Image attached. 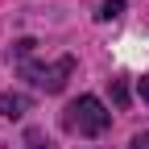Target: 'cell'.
<instances>
[{
	"label": "cell",
	"instance_id": "1",
	"mask_svg": "<svg viewBox=\"0 0 149 149\" xmlns=\"http://www.w3.org/2000/svg\"><path fill=\"white\" fill-rule=\"evenodd\" d=\"M62 124L70 128V133H79V137H100V133H108L112 112H108V108H104L95 95H79V100L66 108Z\"/></svg>",
	"mask_w": 149,
	"mask_h": 149
},
{
	"label": "cell",
	"instance_id": "2",
	"mask_svg": "<svg viewBox=\"0 0 149 149\" xmlns=\"http://www.w3.org/2000/svg\"><path fill=\"white\" fill-rule=\"evenodd\" d=\"M70 70H74V58H70V54H66V58H58V62H21V74H25L33 87L50 91V95L66 87Z\"/></svg>",
	"mask_w": 149,
	"mask_h": 149
},
{
	"label": "cell",
	"instance_id": "3",
	"mask_svg": "<svg viewBox=\"0 0 149 149\" xmlns=\"http://www.w3.org/2000/svg\"><path fill=\"white\" fill-rule=\"evenodd\" d=\"M25 108H29V100H25V95H4V100H0V116L17 120V116H25Z\"/></svg>",
	"mask_w": 149,
	"mask_h": 149
},
{
	"label": "cell",
	"instance_id": "4",
	"mask_svg": "<svg viewBox=\"0 0 149 149\" xmlns=\"http://www.w3.org/2000/svg\"><path fill=\"white\" fill-rule=\"evenodd\" d=\"M120 13H124V0H104L100 4V21H116Z\"/></svg>",
	"mask_w": 149,
	"mask_h": 149
},
{
	"label": "cell",
	"instance_id": "5",
	"mask_svg": "<svg viewBox=\"0 0 149 149\" xmlns=\"http://www.w3.org/2000/svg\"><path fill=\"white\" fill-rule=\"evenodd\" d=\"M112 104H116V108H128V83L124 79H112Z\"/></svg>",
	"mask_w": 149,
	"mask_h": 149
},
{
	"label": "cell",
	"instance_id": "6",
	"mask_svg": "<svg viewBox=\"0 0 149 149\" xmlns=\"http://www.w3.org/2000/svg\"><path fill=\"white\" fill-rule=\"evenodd\" d=\"M33 46H37V42H29V37H21V42L13 46V54H17V58H29V54H33Z\"/></svg>",
	"mask_w": 149,
	"mask_h": 149
},
{
	"label": "cell",
	"instance_id": "7",
	"mask_svg": "<svg viewBox=\"0 0 149 149\" xmlns=\"http://www.w3.org/2000/svg\"><path fill=\"white\" fill-rule=\"evenodd\" d=\"M133 149H149V133H137L133 137Z\"/></svg>",
	"mask_w": 149,
	"mask_h": 149
},
{
	"label": "cell",
	"instance_id": "8",
	"mask_svg": "<svg viewBox=\"0 0 149 149\" xmlns=\"http://www.w3.org/2000/svg\"><path fill=\"white\" fill-rule=\"evenodd\" d=\"M141 95H145V100H149V79H141Z\"/></svg>",
	"mask_w": 149,
	"mask_h": 149
},
{
	"label": "cell",
	"instance_id": "9",
	"mask_svg": "<svg viewBox=\"0 0 149 149\" xmlns=\"http://www.w3.org/2000/svg\"><path fill=\"white\" fill-rule=\"evenodd\" d=\"M29 149H46V145H37V137H33V141H29Z\"/></svg>",
	"mask_w": 149,
	"mask_h": 149
}]
</instances>
